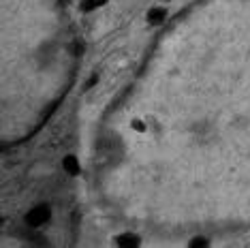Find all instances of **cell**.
Listing matches in <instances>:
<instances>
[{
    "mask_svg": "<svg viewBox=\"0 0 250 248\" xmlns=\"http://www.w3.org/2000/svg\"><path fill=\"white\" fill-rule=\"evenodd\" d=\"M190 248H199V246H208V240H203V238H195V240H190Z\"/></svg>",
    "mask_w": 250,
    "mask_h": 248,
    "instance_id": "obj_6",
    "label": "cell"
},
{
    "mask_svg": "<svg viewBox=\"0 0 250 248\" xmlns=\"http://www.w3.org/2000/svg\"><path fill=\"white\" fill-rule=\"evenodd\" d=\"M167 18V11H165L163 7H156V9H152L150 13H147V21H150V24H163V20Z\"/></svg>",
    "mask_w": 250,
    "mask_h": 248,
    "instance_id": "obj_2",
    "label": "cell"
},
{
    "mask_svg": "<svg viewBox=\"0 0 250 248\" xmlns=\"http://www.w3.org/2000/svg\"><path fill=\"white\" fill-rule=\"evenodd\" d=\"M116 244L122 246V248H133V246H139L141 242H139V238H135L133 233H128V235H120V238H116Z\"/></svg>",
    "mask_w": 250,
    "mask_h": 248,
    "instance_id": "obj_3",
    "label": "cell"
},
{
    "mask_svg": "<svg viewBox=\"0 0 250 248\" xmlns=\"http://www.w3.org/2000/svg\"><path fill=\"white\" fill-rule=\"evenodd\" d=\"M49 214H52V210H49V206H37L32 207L30 212L26 214V223L30 225V227H41V225H45L49 221Z\"/></svg>",
    "mask_w": 250,
    "mask_h": 248,
    "instance_id": "obj_1",
    "label": "cell"
},
{
    "mask_svg": "<svg viewBox=\"0 0 250 248\" xmlns=\"http://www.w3.org/2000/svg\"><path fill=\"white\" fill-rule=\"evenodd\" d=\"M105 2L107 0H82V2H79V9H82L83 13H88V11L101 7V4H105Z\"/></svg>",
    "mask_w": 250,
    "mask_h": 248,
    "instance_id": "obj_5",
    "label": "cell"
},
{
    "mask_svg": "<svg viewBox=\"0 0 250 248\" xmlns=\"http://www.w3.org/2000/svg\"><path fill=\"white\" fill-rule=\"evenodd\" d=\"M62 165H64V171L69 173V176H79V163L75 156H66V159L62 161Z\"/></svg>",
    "mask_w": 250,
    "mask_h": 248,
    "instance_id": "obj_4",
    "label": "cell"
}]
</instances>
